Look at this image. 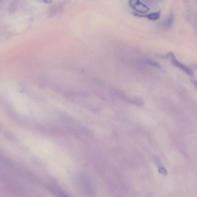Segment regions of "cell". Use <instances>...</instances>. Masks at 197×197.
<instances>
[{"mask_svg": "<svg viewBox=\"0 0 197 197\" xmlns=\"http://www.w3.org/2000/svg\"><path fill=\"white\" fill-rule=\"evenodd\" d=\"M166 58H170L172 60V64L175 67L180 69L182 70L184 72L191 76V77H193L194 74L193 71L189 67L182 64V63L179 62L178 61L176 58V56L173 53L169 52L166 56Z\"/></svg>", "mask_w": 197, "mask_h": 197, "instance_id": "1", "label": "cell"}, {"mask_svg": "<svg viewBox=\"0 0 197 197\" xmlns=\"http://www.w3.org/2000/svg\"><path fill=\"white\" fill-rule=\"evenodd\" d=\"M129 5L134 10L135 12L144 14L148 12L150 8L140 0H129Z\"/></svg>", "mask_w": 197, "mask_h": 197, "instance_id": "2", "label": "cell"}, {"mask_svg": "<svg viewBox=\"0 0 197 197\" xmlns=\"http://www.w3.org/2000/svg\"><path fill=\"white\" fill-rule=\"evenodd\" d=\"M132 14L133 15L138 18H147L151 21H156L159 19L161 16V12L159 11L147 14L138 13L135 12H132Z\"/></svg>", "mask_w": 197, "mask_h": 197, "instance_id": "3", "label": "cell"}, {"mask_svg": "<svg viewBox=\"0 0 197 197\" xmlns=\"http://www.w3.org/2000/svg\"><path fill=\"white\" fill-rule=\"evenodd\" d=\"M83 182L89 194L90 195H94L96 192L95 188L90 178L84 177L83 178Z\"/></svg>", "mask_w": 197, "mask_h": 197, "instance_id": "4", "label": "cell"}, {"mask_svg": "<svg viewBox=\"0 0 197 197\" xmlns=\"http://www.w3.org/2000/svg\"><path fill=\"white\" fill-rule=\"evenodd\" d=\"M126 101L133 104L135 105L139 106V107H142L144 104V102L143 100L140 97H129L128 96Z\"/></svg>", "mask_w": 197, "mask_h": 197, "instance_id": "5", "label": "cell"}, {"mask_svg": "<svg viewBox=\"0 0 197 197\" xmlns=\"http://www.w3.org/2000/svg\"><path fill=\"white\" fill-rule=\"evenodd\" d=\"M144 62L146 64L148 65L149 66H151L152 67L158 68L161 67V66L159 63L156 62L152 61V60H146L144 61Z\"/></svg>", "mask_w": 197, "mask_h": 197, "instance_id": "6", "label": "cell"}, {"mask_svg": "<svg viewBox=\"0 0 197 197\" xmlns=\"http://www.w3.org/2000/svg\"><path fill=\"white\" fill-rule=\"evenodd\" d=\"M159 173L161 174L164 176H166L167 175V172L163 167L159 168Z\"/></svg>", "mask_w": 197, "mask_h": 197, "instance_id": "7", "label": "cell"}, {"mask_svg": "<svg viewBox=\"0 0 197 197\" xmlns=\"http://www.w3.org/2000/svg\"><path fill=\"white\" fill-rule=\"evenodd\" d=\"M191 83H192V84H193V85L194 86V87H195V90H197V81L196 80H191Z\"/></svg>", "mask_w": 197, "mask_h": 197, "instance_id": "8", "label": "cell"}, {"mask_svg": "<svg viewBox=\"0 0 197 197\" xmlns=\"http://www.w3.org/2000/svg\"><path fill=\"white\" fill-rule=\"evenodd\" d=\"M143 1L146 4H149V5L152 4L153 2V0H143Z\"/></svg>", "mask_w": 197, "mask_h": 197, "instance_id": "9", "label": "cell"}, {"mask_svg": "<svg viewBox=\"0 0 197 197\" xmlns=\"http://www.w3.org/2000/svg\"><path fill=\"white\" fill-rule=\"evenodd\" d=\"M43 2L45 3L50 4L52 2V0H42Z\"/></svg>", "mask_w": 197, "mask_h": 197, "instance_id": "10", "label": "cell"}, {"mask_svg": "<svg viewBox=\"0 0 197 197\" xmlns=\"http://www.w3.org/2000/svg\"><path fill=\"white\" fill-rule=\"evenodd\" d=\"M195 67H196V68H197V64H195Z\"/></svg>", "mask_w": 197, "mask_h": 197, "instance_id": "11", "label": "cell"}]
</instances>
